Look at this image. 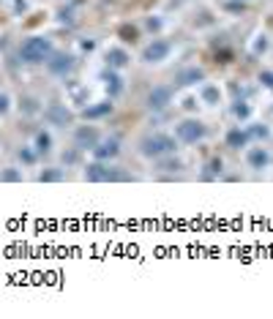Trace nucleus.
<instances>
[{"label":"nucleus","instance_id":"nucleus-1","mask_svg":"<svg viewBox=\"0 0 273 319\" xmlns=\"http://www.w3.org/2000/svg\"><path fill=\"white\" fill-rule=\"evenodd\" d=\"M49 55H52V41L44 36H33L19 46V58H22L25 63H44Z\"/></svg>","mask_w":273,"mask_h":319},{"label":"nucleus","instance_id":"nucleus-2","mask_svg":"<svg viewBox=\"0 0 273 319\" xmlns=\"http://www.w3.org/2000/svg\"><path fill=\"white\" fill-rule=\"evenodd\" d=\"M172 150H175V139L167 137V134H150V137L139 142V153L145 158H161V155H167Z\"/></svg>","mask_w":273,"mask_h":319},{"label":"nucleus","instance_id":"nucleus-3","mask_svg":"<svg viewBox=\"0 0 273 319\" xmlns=\"http://www.w3.org/2000/svg\"><path fill=\"white\" fill-rule=\"evenodd\" d=\"M85 178L90 183H110V180H126V175L118 172L115 167H106L104 161H96V164H90L85 169Z\"/></svg>","mask_w":273,"mask_h":319},{"label":"nucleus","instance_id":"nucleus-4","mask_svg":"<svg viewBox=\"0 0 273 319\" xmlns=\"http://www.w3.org/2000/svg\"><path fill=\"white\" fill-rule=\"evenodd\" d=\"M172 52V44L164 41V38H153V41L142 49V63H164Z\"/></svg>","mask_w":273,"mask_h":319},{"label":"nucleus","instance_id":"nucleus-5","mask_svg":"<svg viewBox=\"0 0 273 319\" xmlns=\"http://www.w3.org/2000/svg\"><path fill=\"white\" fill-rule=\"evenodd\" d=\"M175 134H178V139L181 142H186V145H197V142L205 137V126L199 123V120L189 118V120H183V123H178Z\"/></svg>","mask_w":273,"mask_h":319},{"label":"nucleus","instance_id":"nucleus-6","mask_svg":"<svg viewBox=\"0 0 273 319\" xmlns=\"http://www.w3.org/2000/svg\"><path fill=\"white\" fill-rule=\"evenodd\" d=\"M170 104H172V87L158 85V87H153V90L148 93V107L150 110H167Z\"/></svg>","mask_w":273,"mask_h":319},{"label":"nucleus","instance_id":"nucleus-7","mask_svg":"<svg viewBox=\"0 0 273 319\" xmlns=\"http://www.w3.org/2000/svg\"><path fill=\"white\" fill-rule=\"evenodd\" d=\"M118 153H121V142L118 139H98L96 147H93V155H96L98 161H110V158H115Z\"/></svg>","mask_w":273,"mask_h":319},{"label":"nucleus","instance_id":"nucleus-8","mask_svg":"<svg viewBox=\"0 0 273 319\" xmlns=\"http://www.w3.org/2000/svg\"><path fill=\"white\" fill-rule=\"evenodd\" d=\"M74 139H77V147H82V150H85V147H90V150H93L96 142H98V131L93 126H79L77 134H74Z\"/></svg>","mask_w":273,"mask_h":319},{"label":"nucleus","instance_id":"nucleus-9","mask_svg":"<svg viewBox=\"0 0 273 319\" xmlns=\"http://www.w3.org/2000/svg\"><path fill=\"white\" fill-rule=\"evenodd\" d=\"M46 66H49V71H55V74H69L71 69H74V58L66 55V52H58V55H52L49 60H46Z\"/></svg>","mask_w":273,"mask_h":319},{"label":"nucleus","instance_id":"nucleus-10","mask_svg":"<svg viewBox=\"0 0 273 319\" xmlns=\"http://www.w3.org/2000/svg\"><path fill=\"white\" fill-rule=\"evenodd\" d=\"M246 161H249L251 169H265L270 164V155H268V150H262V147H251V150L246 153Z\"/></svg>","mask_w":273,"mask_h":319},{"label":"nucleus","instance_id":"nucleus-11","mask_svg":"<svg viewBox=\"0 0 273 319\" xmlns=\"http://www.w3.org/2000/svg\"><path fill=\"white\" fill-rule=\"evenodd\" d=\"M129 55H126V49H118V46H112V49H106V66L110 69H123V66H129Z\"/></svg>","mask_w":273,"mask_h":319},{"label":"nucleus","instance_id":"nucleus-12","mask_svg":"<svg viewBox=\"0 0 273 319\" xmlns=\"http://www.w3.org/2000/svg\"><path fill=\"white\" fill-rule=\"evenodd\" d=\"M202 79H205V71L194 66V69H183V71L175 77V82H178V85H197V82H202Z\"/></svg>","mask_w":273,"mask_h":319},{"label":"nucleus","instance_id":"nucleus-13","mask_svg":"<svg viewBox=\"0 0 273 319\" xmlns=\"http://www.w3.org/2000/svg\"><path fill=\"white\" fill-rule=\"evenodd\" d=\"M46 120H52L55 126H66L71 120V112L69 110H63L61 104H52L49 110H46Z\"/></svg>","mask_w":273,"mask_h":319},{"label":"nucleus","instance_id":"nucleus-14","mask_svg":"<svg viewBox=\"0 0 273 319\" xmlns=\"http://www.w3.org/2000/svg\"><path fill=\"white\" fill-rule=\"evenodd\" d=\"M112 112V101L106 98L101 101V104H96V107H88V110L82 112V118L85 120H98V118H104V115H110Z\"/></svg>","mask_w":273,"mask_h":319},{"label":"nucleus","instance_id":"nucleus-15","mask_svg":"<svg viewBox=\"0 0 273 319\" xmlns=\"http://www.w3.org/2000/svg\"><path fill=\"white\" fill-rule=\"evenodd\" d=\"M227 145L235 147V150H241V147L249 145V131H241V128H235V131L227 134Z\"/></svg>","mask_w":273,"mask_h":319},{"label":"nucleus","instance_id":"nucleus-16","mask_svg":"<svg viewBox=\"0 0 273 319\" xmlns=\"http://www.w3.org/2000/svg\"><path fill=\"white\" fill-rule=\"evenodd\" d=\"M219 98H222V90H219V87L216 85H205L202 87V101H205V104H219Z\"/></svg>","mask_w":273,"mask_h":319},{"label":"nucleus","instance_id":"nucleus-17","mask_svg":"<svg viewBox=\"0 0 273 319\" xmlns=\"http://www.w3.org/2000/svg\"><path fill=\"white\" fill-rule=\"evenodd\" d=\"M118 36L123 38V41H129V44H134L137 38H139V30L134 28V25H121L118 28Z\"/></svg>","mask_w":273,"mask_h":319},{"label":"nucleus","instance_id":"nucleus-18","mask_svg":"<svg viewBox=\"0 0 273 319\" xmlns=\"http://www.w3.org/2000/svg\"><path fill=\"white\" fill-rule=\"evenodd\" d=\"M104 79H106V90H110V96H118V93L123 90V85H121V79L115 77V74H104Z\"/></svg>","mask_w":273,"mask_h":319},{"label":"nucleus","instance_id":"nucleus-19","mask_svg":"<svg viewBox=\"0 0 273 319\" xmlns=\"http://www.w3.org/2000/svg\"><path fill=\"white\" fill-rule=\"evenodd\" d=\"M222 167H224V161L219 158V155H213V158L205 164V169H208V175L205 178H213V175H222Z\"/></svg>","mask_w":273,"mask_h":319},{"label":"nucleus","instance_id":"nucleus-20","mask_svg":"<svg viewBox=\"0 0 273 319\" xmlns=\"http://www.w3.org/2000/svg\"><path fill=\"white\" fill-rule=\"evenodd\" d=\"M36 150L38 153H49L52 150V137L49 134H38L36 137Z\"/></svg>","mask_w":273,"mask_h":319},{"label":"nucleus","instance_id":"nucleus-21","mask_svg":"<svg viewBox=\"0 0 273 319\" xmlns=\"http://www.w3.org/2000/svg\"><path fill=\"white\" fill-rule=\"evenodd\" d=\"M232 115H235L238 120H246L251 115V110H249V104H243V101H235V107H232Z\"/></svg>","mask_w":273,"mask_h":319},{"label":"nucleus","instance_id":"nucleus-22","mask_svg":"<svg viewBox=\"0 0 273 319\" xmlns=\"http://www.w3.org/2000/svg\"><path fill=\"white\" fill-rule=\"evenodd\" d=\"M63 175L58 172V169H49V172H41L38 175V180H44V183H55V180H61Z\"/></svg>","mask_w":273,"mask_h":319},{"label":"nucleus","instance_id":"nucleus-23","mask_svg":"<svg viewBox=\"0 0 273 319\" xmlns=\"http://www.w3.org/2000/svg\"><path fill=\"white\" fill-rule=\"evenodd\" d=\"M216 63H232V49H216Z\"/></svg>","mask_w":273,"mask_h":319},{"label":"nucleus","instance_id":"nucleus-24","mask_svg":"<svg viewBox=\"0 0 273 319\" xmlns=\"http://www.w3.org/2000/svg\"><path fill=\"white\" fill-rule=\"evenodd\" d=\"M259 82L273 90V71H262V74H259Z\"/></svg>","mask_w":273,"mask_h":319},{"label":"nucleus","instance_id":"nucleus-25","mask_svg":"<svg viewBox=\"0 0 273 319\" xmlns=\"http://www.w3.org/2000/svg\"><path fill=\"white\" fill-rule=\"evenodd\" d=\"M161 169H167V172H178V169H181V161H164V164H161Z\"/></svg>","mask_w":273,"mask_h":319},{"label":"nucleus","instance_id":"nucleus-26","mask_svg":"<svg viewBox=\"0 0 273 319\" xmlns=\"http://www.w3.org/2000/svg\"><path fill=\"white\" fill-rule=\"evenodd\" d=\"M0 178H3L6 183H17V180H19V172H14V169H9V172H3Z\"/></svg>","mask_w":273,"mask_h":319},{"label":"nucleus","instance_id":"nucleus-27","mask_svg":"<svg viewBox=\"0 0 273 319\" xmlns=\"http://www.w3.org/2000/svg\"><path fill=\"white\" fill-rule=\"evenodd\" d=\"M265 49H268V38L262 36V38H259V41L254 44V52H265Z\"/></svg>","mask_w":273,"mask_h":319},{"label":"nucleus","instance_id":"nucleus-28","mask_svg":"<svg viewBox=\"0 0 273 319\" xmlns=\"http://www.w3.org/2000/svg\"><path fill=\"white\" fill-rule=\"evenodd\" d=\"M19 158H22L25 164H33V158H36V155H33L30 150H22V153H19Z\"/></svg>","mask_w":273,"mask_h":319},{"label":"nucleus","instance_id":"nucleus-29","mask_svg":"<svg viewBox=\"0 0 273 319\" xmlns=\"http://www.w3.org/2000/svg\"><path fill=\"white\" fill-rule=\"evenodd\" d=\"M6 110H9V96H3V93H0V115H3Z\"/></svg>","mask_w":273,"mask_h":319}]
</instances>
